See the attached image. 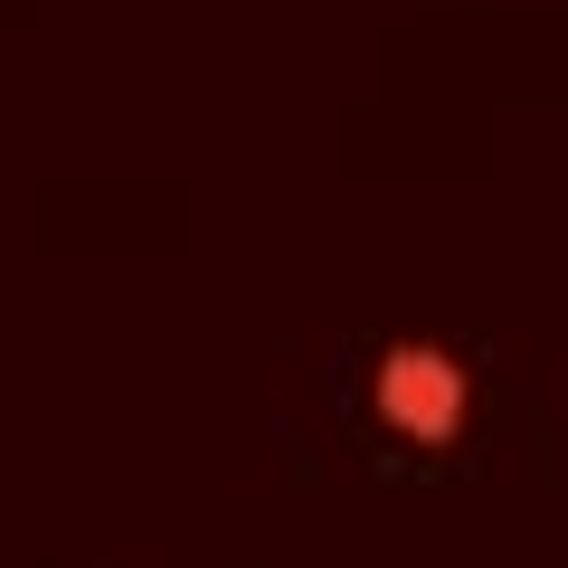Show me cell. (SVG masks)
Here are the masks:
<instances>
[{
    "instance_id": "1",
    "label": "cell",
    "mask_w": 568,
    "mask_h": 568,
    "mask_svg": "<svg viewBox=\"0 0 568 568\" xmlns=\"http://www.w3.org/2000/svg\"><path fill=\"white\" fill-rule=\"evenodd\" d=\"M369 407H379L388 436H407V446H455L474 426V369L465 351L446 342H388L379 369H369Z\"/></svg>"
}]
</instances>
